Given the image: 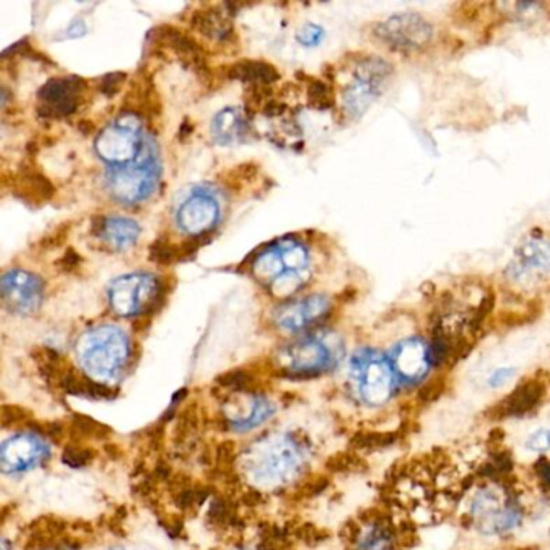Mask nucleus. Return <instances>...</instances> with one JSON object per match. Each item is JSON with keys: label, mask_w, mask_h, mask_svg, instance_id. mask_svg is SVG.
Here are the masks:
<instances>
[{"label": "nucleus", "mask_w": 550, "mask_h": 550, "mask_svg": "<svg viewBox=\"0 0 550 550\" xmlns=\"http://www.w3.org/2000/svg\"><path fill=\"white\" fill-rule=\"evenodd\" d=\"M343 357L341 345L320 337H303L278 352L276 364L284 376L294 379L318 378L336 368Z\"/></svg>", "instance_id": "5"}, {"label": "nucleus", "mask_w": 550, "mask_h": 550, "mask_svg": "<svg viewBox=\"0 0 550 550\" xmlns=\"http://www.w3.org/2000/svg\"><path fill=\"white\" fill-rule=\"evenodd\" d=\"M516 376V370L513 366H499L492 372L489 373L486 378V386L491 391H499L503 389L505 386H509Z\"/></svg>", "instance_id": "36"}, {"label": "nucleus", "mask_w": 550, "mask_h": 550, "mask_svg": "<svg viewBox=\"0 0 550 550\" xmlns=\"http://www.w3.org/2000/svg\"><path fill=\"white\" fill-rule=\"evenodd\" d=\"M153 33L159 37L160 41L165 42L166 46H170L175 52H178L179 56L185 57L187 62L196 65L197 69H204L206 62H204V56H202V48L189 36L181 33L173 26H162V28L155 29Z\"/></svg>", "instance_id": "23"}, {"label": "nucleus", "mask_w": 550, "mask_h": 550, "mask_svg": "<svg viewBox=\"0 0 550 550\" xmlns=\"http://www.w3.org/2000/svg\"><path fill=\"white\" fill-rule=\"evenodd\" d=\"M218 204L210 196L196 194L179 208L178 223L186 233L200 236L210 231L218 221Z\"/></svg>", "instance_id": "18"}, {"label": "nucleus", "mask_w": 550, "mask_h": 550, "mask_svg": "<svg viewBox=\"0 0 550 550\" xmlns=\"http://www.w3.org/2000/svg\"><path fill=\"white\" fill-rule=\"evenodd\" d=\"M328 478L326 476H315V478H312L309 481L302 482V486L297 489L296 491V501H309V499H313V497H317V495L324 492V489L328 488Z\"/></svg>", "instance_id": "34"}, {"label": "nucleus", "mask_w": 550, "mask_h": 550, "mask_svg": "<svg viewBox=\"0 0 550 550\" xmlns=\"http://www.w3.org/2000/svg\"><path fill=\"white\" fill-rule=\"evenodd\" d=\"M78 261H79V255H76L73 250H69V254L63 257V263H67L69 267H75Z\"/></svg>", "instance_id": "43"}, {"label": "nucleus", "mask_w": 550, "mask_h": 550, "mask_svg": "<svg viewBox=\"0 0 550 550\" xmlns=\"http://www.w3.org/2000/svg\"><path fill=\"white\" fill-rule=\"evenodd\" d=\"M97 152L103 160L123 165L134 159L141 151L138 122H115L97 139Z\"/></svg>", "instance_id": "13"}, {"label": "nucleus", "mask_w": 550, "mask_h": 550, "mask_svg": "<svg viewBox=\"0 0 550 550\" xmlns=\"http://www.w3.org/2000/svg\"><path fill=\"white\" fill-rule=\"evenodd\" d=\"M97 452L92 448L83 446V444H69L63 449L62 461L69 468H86L90 467L92 461L96 460Z\"/></svg>", "instance_id": "31"}, {"label": "nucleus", "mask_w": 550, "mask_h": 550, "mask_svg": "<svg viewBox=\"0 0 550 550\" xmlns=\"http://www.w3.org/2000/svg\"><path fill=\"white\" fill-rule=\"evenodd\" d=\"M534 468H536L537 481H539V486H541V488L545 489V491H550L549 457H544V459H537L536 463H534Z\"/></svg>", "instance_id": "41"}, {"label": "nucleus", "mask_w": 550, "mask_h": 550, "mask_svg": "<svg viewBox=\"0 0 550 550\" xmlns=\"http://www.w3.org/2000/svg\"><path fill=\"white\" fill-rule=\"evenodd\" d=\"M191 25L202 35L210 39H217V41H227L233 35L231 23L227 21L225 14L217 8H208L206 12H196L193 15Z\"/></svg>", "instance_id": "24"}, {"label": "nucleus", "mask_w": 550, "mask_h": 550, "mask_svg": "<svg viewBox=\"0 0 550 550\" xmlns=\"http://www.w3.org/2000/svg\"><path fill=\"white\" fill-rule=\"evenodd\" d=\"M111 309L122 317L141 315L155 307L160 297V284L157 278L147 273L122 276L111 282Z\"/></svg>", "instance_id": "8"}, {"label": "nucleus", "mask_w": 550, "mask_h": 550, "mask_svg": "<svg viewBox=\"0 0 550 550\" xmlns=\"http://www.w3.org/2000/svg\"><path fill=\"white\" fill-rule=\"evenodd\" d=\"M69 431L73 438L86 440H105L111 434V428L86 415H75L69 421Z\"/></svg>", "instance_id": "27"}, {"label": "nucleus", "mask_w": 550, "mask_h": 550, "mask_svg": "<svg viewBox=\"0 0 550 550\" xmlns=\"http://www.w3.org/2000/svg\"><path fill=\"white\" fill-rule=\"evenodd\" d=\"M57 385L60 386L63 391L69 394V396L84 397V399L111 400L117 396V392L113 391L111 386L97 383L90 376L75 372L69 366L65 368L62 376L57 381Z\"/></svg>", "instance_id": "19"}, {"label": "nucleus", "mask_w": 550, "mask_h": 550, "mask_svg": "<svg viewBox=\"0 0 550 550\" xmlns=\"http://www.w3.org/2000/svg\"><path fill=\"white\" fill-rule=\"evenodd\" d=\"M218 385L229 391V394H239V392H252L255 386V378L246 370H234V372L221 375Z\"/></svg>", "instance_id": "32"}, {"label": "nucleus", "mask_w": 550, "mask_h": 550, "mask_svg": "<svg viewBox=\"0 0 550 550\" xmlns=\"http://www.w3.org/2000/svg\"><path fill=\"white\" fill-rule=\"evenodd\" d=\"M360 459L352 454H337L333 455L326 468L333 471V473H345V471H352V470H357Z\"/></svg>", "instance_id": "38"}, {"label": "nucleus", "mask_w": 550, "mask_h": 550, "mask_svg": "<svg viewBox=\"0 0 550 550\" xmlns=\"http://www.w3.org/2000/svg\"><path fill=\"white\" fill-rule=\"evenodd\" d=\"M4 305L14 313L31 315L41 307L44 288L39 278L23 270H12L0 284Z\"/></svg>", "instance_id": "12"}, {"label": "nucleus", "mask_w": 550, "mask_h": 550, "mask_svg": "<svg viewBox=\"0 0 550 550\" xmlns=\"http://www.w3.org/2000/svg\"><path fill=\"white\" fill-rule=\"evenodd\" d=\"M130 339L115 326L90 331L76 344V357L84 375L107 386L120 378L130 360Z\"/></svg>", "instance_id": "2"}, {"label": "nucleus", "mask_w": 550, "mask_h": 550, "mask_svg": "<svg viewBox=\"0 0 550 550\" xmlns=\"http://www.w3.org/2000/svg\"><path fill=\"white\" fill-rule=\"evenodd\" d=\"M50 457L52 449L48 439L29 429L12 434L2 442L0 468L5 475H21L46 465Z\"/></svg>", "instance_id": "6"}, {"label": "nucleus", "mask_w": 550, "mask_h": 550, "mask_svg": "<svg viewBox=\"0 0 550 550\" xmlns=\"http://www.w3.org/2000/svg\"><path fill=\"white\" fill-rule=\"evenodd\" d=\"M248 122L238 109H227L215 117L212 134L218 144H233L246 134Z\"/></svg>", "instance_id": "22"}, {"label": "nucleus", "mask_w": 550, "mask_h": 550, "mask_svg": "<svg viewBox=\"0 0 550 550\" xmlns=\"http://www.w3.org/2000/svg\"><path fill=\"white\" fill-rule=\"evenodd\" d=\"M309 103L315 109H330L333 105V97H331L330 90L328 86L320 81H313L312 86L309 88Z\"/></svg>", "instance_id": "37"}, {"label": "nucleus", "mask_w": 550, "mask_h": 550, "mask_svg": "<svg viewBox=\"0 0 550 550\" xmlns=\"http://www.w3.org/2000/svg\"><path fill=\"white\" fill-rule=\"evenodd\" d=\"M323 29L320 28V26H317V25H307V26H303L301 29L297 39L303 46H310L312 48V46H318L322 42V39H323Z\"/></svg>", "instance_id": "40"}, {"label": "nucleus", "mask_w": 550, "mask_h": 550, "mask_svg": "<svg viewBox=\"0 0 550 550\" xmlns=\"http://www.w3.org/2000/svg\"><path fill=\"white\" fill-rule=\"evenodd\" d=\"M35 423L31 413L28 410H25L20 406H4L2 408V425L4 428H15L21 427V425H26L31 427Z\"/></svg>", "instance_id": "33"}, {"label": "nucleus", "mask_w": 550, "mask_h": 550, "mask_svg": "<svg viewBox=\"0 0 550 550\" xmlns=\"http://www.w3.org/2000/svg\"><path fill=\"white\" fill-rule=\"evenodd\" d=\"M20 183L25 186V191L29 197H36L37 200L50 199L56 193L48 179L44 178L39 173L26 172L21 175Z\"/></svg>", "instance_id": "30"}, {"label": "nucleus", "mask_w": 550, "mask_h": 550, "mask_svg": "<svg viewBox=\"0 0 550 550\" xmlns=\"http://www.w3.org/2000/svg\"><path fill=\"white\" fill-rule=\"evenodd\" d=\"M229 76L233 79H241V81H248V83L259 86V84L275 83L280 78V73L270 63L242 60V62L234 63Z\"/></svg>", "instance_id": "26"}, {"label": "nucleus", "mask_w": 550, "mask_h": 550, "mask_svg": "<svg viewBox=\"0 0 550 550\" xmlns=\"http://www.w3.org/2000/svg\"><path fill=\"white\" fill-rule=\"evenodd\" d=\"M392 69L389 63L381 58H366L360 63L354 81L344 92L345 111L352 117H360L370 107V103L381 94L387 83Z\"/></svg>", "instance_id": "10"}, {"label": "nucleus", "mask_w": 550, "mask_h": 550, "mask_svg": "<svg viewBox=\"0 0 550 550\" xmlns=\"http://www.w3.org/2000/svg\"><path fill=\"white\" fill-rule=\"evenodd\" d=\"M307 446L297 434L269 436L249 449L244 473L260 486H282L292 481L305 465Z\"/></svg>", "instance_id": "1"}, {"label": "nucleus", "mask_w": 550, "mask_h": 550, "mask_svg": "<svg viewBox=\"0 0 550 550\" xmlns=\"http://www.w3.org/2000/svg\"><path fill=\"white\" fill-rule=\"evenodd\" d=\"M509 276L515 281L550 276V239L531 236L523 242L510 261Z\"/></svg>", "instance_id": "14"}, {"label": "nucleus", "mask_w": 550, "mask_h": 550, "mask_svg": "<svg viewBox=\"0 0 550 550\" xmlns=\"http://www.w3.org/2000/svg\"><path fill=\"white\" fill-rule=\"evenodd\" d=\"M276 407L269 397L255 392L229 394L221 408L223 423L234 433H248L261 427L275 415Z\"/></svg>", "instance_id": "11"}, {"label": "nucleus", "mask_w": 550, "mask_h": 550, "mask_svg": "<svg viewBox=\"0 0 550 550\" xmlns=\"http://www.w3.org/2000/svg\"><path fill=\"white\" fill-rule=\"evenodd\" d=\"M84 88L81 78H57L50 79L37 92L39 115L46 118H58L71 115L78 107V97Z\"/></svg>", "instance_id": "15"}, {"label": "nucleus", "mask_w": 550, "mask_h": 550, "mask_svg": "<svg viewBox=\"0 0 550 550\" xmlns=\"http://www.w3.org/2000/svg\"><path fill=\"white\" fill-rule=\"evenodd\" d=\"M208 497H212L210 486L196 484L187 478L181 484H175V491H173V502L181 512L199 510Z\"/></svg>", "instance_id": "25"}, {"label": "nucleus", "mask_w": 550, "mask_h": 550, "mask_svg": "<svg viewBox=\"0 0 550 550\" xmlns=\"http://www.w3.org/2000/svg\"><path fill=\"white\" fill-rule=\"evenodd\" d=\"M379 41L387 48L400 52L412 54L427 48L434 36L433 25L417 14L394 15L376 26Z\"/></svg>", "instance_id": "9"}, {"label": "nucleus", "mask_w": 550, "mask_h": 550, "mask_svg": "<svg viewBox=\"0 0 550 550\" xmlns=\"http://www.w3.org/2000/svg\"><path fill=\"white\" fill-rule=\"evenodd\" d=\"M234 457H236V446H234V442L227 440V442L218 444L217 455H215V460L218 463V467L225 468V470L231 467Z\"/></svg>", "instance_id": "39"}, {"label": "nucleus", "mask_w": 550, "mask_h": 550, "mask_svg": "<svg viewBox=\"0 0 550 550\" xmlns=\"http://www.w3.org/2000/svg\"><path fill=\"white\" fill-rule=\"evenodd\" d=\"M330 310V303L322 296L307 297L284 305L276 312L275 323L284 331H299L315 323Z\"/></svg>", "instance_id": "17"}, {"label": "nucleus", "mask_w": 550, "mask_h": 550, "mask_svg": "<svg viewBox=\"0 0 550 550\" xmlns=\"http://www.w3.org/2000/svg\"><path fill=\"white\" fill-rule=\"evenodd\" d=\"M544 391L545 387L543 383H539L536 379H530L518 386L515 391L503 400L499 408L502 410L503 415H512V417L524 415L539 406V402L544 397Z\"/></svg>", "instance_id": "20"}, {"label": "nucleus", "mask_w": 550, "mask_h": 550, "mask_svg": "<svg viewBox=\"0 0 550 550\" xmlns=\"http://www.w3.org/2000/svg\"><path fill=\"white\" fill-rule=\"evenodd\" d=\"M467 515L482 536L502 537L522 526L524 507L502 484L486 482L470 495Z\"/></svg>", "instance_id": "3"}, {"label": "nucleus", "mask_w": 550, "mask_h": 550, "mask_svg": "<svg viewBox=\"0 0 550 550\" xmlns=\"http://www.w3.org/2000/svg\"><path fill=\"white\" fill-rule=\"evenodd\" d=\"M351 383L362 406L385 408L402 391L391 360L383 352L360 349L351 360Z\"/></svg>", "instance_id": "4"}, {"label": "nucleus", "mask_w": 550, "mask_h": 550, "mask_svg": "<svg viewBox=\"0 0 550 550\" xmlns=\"http://www.w3.org/2000/svg\"><path fill=\"white\" fill-rule=\"evenodd\" d=\"M523 448L537 459H544L550 454V427H536L523 439Z\"/></svg>", "instance_id": "29"}, {"label": "nucleus", "mask_w": 550, "mask_h": 550, "mask_svg": "<svg viewBox=\"0 0 550 550\" xmlns=\"http://www.w3.org/2000/svg\"><path fill=\"white\" fill-rule=\"evenodd\" d=\"M206 518H208V523L218 530H231V528H236V524L239 523L238 509L234 507L231 501L223 499V497H217L214 499V502L210 503Z\"/></svg>", "instance_id": "28"}, {"label": "nucleus", "mask_w": 550, "mask_h": 550, "mask_svg": "<svg viewBox=\"0 0 550 550\" xmlns=\"http://www.w3.org/2000/svg\"><path fill=\"white\" fill-rule=\"evenodd\" d=\"M387 357L397 375L402 391L413 387L421 389L423 386L428 385V376L436 368L431 347L421 337H407L400 341L392 347Z\"/></svg>", "instance_id": "7"}, {"label": "nucleus", "mask_w": 550, "mask_h": 550, "mask_svg": "<svg viewBox=\"0 0 550 550\" xmlns=\"http://www.w3.org/2000/svg\"><path fill=\"white\" fill-rule=\"evenodd\" d=\"M178 250L176 248L165 241V239H159V241L153 242L151 246V257L152 261H157L162 265H168L172 261L178 260Z\"/></svg>", "instance_id": "35"}, {"label": "nucleus", "mask_w": 550, "mask_h": 550, "mask_svg": "<svg viewBox=\"0 0 550 550\" xmlns=\"http://www.w3.org/2000/svg\"><path fill=\"white\" fill-rule=\"evenodd\" d=\"M124 75L122 73H115V75H107L102 79V86H100V90H102L105 96H113L115 92H118L120 90V84L123 83Z\"/></svg>", "instance_id": "42"}, {"label": "nucleus", "mask_w": 550, "mask_h": 550, "mask_svg": "<svg viewBox=\"0 0 550 550\" xmlns=\"http://www.w3.org/2000/svg\"><path fill=\"white\" fill-rule=\"evenodd\" d=\"M39 550H52V549H48V547H44V549H39Z\"/></svg>", "instance_id": "44"}, {"label": "nucleus", "mask_w": 550, "mask_h": 550, "mask_svg": "<svg viewBox=\"0 0 550 550\" xmlns=\"http://www.w3.org/2000/svg\"><path fill=\"white\" fill-rule=\"evenodd\" d=\"M94 234H100L111 248L126 249L138 239L139 227L136 221L128 218H103Z\"/></svg>", "instance_id": "21"}, {"label": "nucleus", "mask_w": 550, "mask_h": 550, "mask_svg": "<svg viewBox=\"0 0 550 550\" xmlns=\"http://www.w3.org/2000/svg\"><path fill=\"white\" fill-rule=\"evenodd\" d=\"M109 181L115 197L124 202H136L149 196L155 176L152 172L151 164H144L136 166H118L117 170L111 173Z\"/></svg>", "instance_id": "16"}]
</instances>
